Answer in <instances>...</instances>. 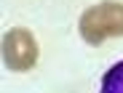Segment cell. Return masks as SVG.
I'll return each instance as SVG.
<instances>
[{
    "label": "cell",
    "instance_id": "obj_1",
    "mask_svg": "<svg viewBox=\"0 0 123 93\" xmlns=\"http://www.w3.org/2000/svg\"><path fill=\"white\" fill-rule=\"evenodd\" d=\"M80 35L91 45L105 43L107 37L123 35V5L115 0H105L99 5H91L80 16Z\"/></svg>",
    "mask_w": 123,
    "mask_h": 93
},
{
    "label": "cell",
    "instance_id": "obj_2",
    "mask_svg": "<svg viewBox=\"0 0 123 93\" xmlns=\"http://www.w3.org/2000/svg\"><path fill=\"white\" fill-rule=\"evenodd\" d=\"M3 59L6 67L13 72H27L35 67L37 61V40L32 37L30 29L16 27L11 32H6L3 37Z\"/></svg>",
    "mask_w": 123,
    "mask_h": 93
},
{
    "label": "cell",
    "instance_id": "obj_3",
    "mask_svg": "<svg viewBox=\"0 0 123 93\" xmlns=\"http://www.w3.org/2000/svg\"><path fill=\"white\" fill-rule=\"evenodd\" d=\"M99 93H123V61H118L115 67L105 72Z\"/></svg>",
    "mask_w": 123,
    "mask_h": 93
}]
</instances>
